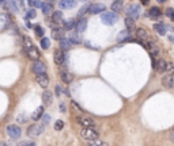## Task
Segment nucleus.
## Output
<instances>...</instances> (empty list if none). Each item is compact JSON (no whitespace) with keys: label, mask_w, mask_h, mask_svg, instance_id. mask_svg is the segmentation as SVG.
Wrapping results in <instances>:
<instances>
[{"label":"nucleus","mask_w":174,"mask_h":146,"mask_svg":"<svg viewBox=\"0 0 174 146\" xmlns=\"http://www.w3.org/2000/svg\"><path fill=\"white\" fill-rule=\"evenodd\" d=\"M120 16H119V12H102V16H101V22H102L103 24H106V26H113V24H116L117 22H119Z\"/></svg>","instance_id":"1"},{"label":"nucleus","mask_w":174,"mask_h":146,"mask_svg":"<svg viewBox=\"0 0 174 146\" xmlns=\"http://www.w3.org/2000/svg\"><path fill=\"white\" fill-rule=\"evenodd\" d=\"M80 137L86 141H94L99 138V133L95 130V127H83L80 129Z\"/></svg>","instance_id":"2"},{"label":"nucleus","mask_w":174,"mask_h":146,"mask_svg":"<svg viewBox=\"0 0 174 146\" xmlns=\"http://www.w3.org/2000/svg\"><path fill=\"white\" fill-rule=\"evenodd\" d=\"M7 134H8V137H10L11 139L16 141V139L20 138V135H22V130H20V127L18 126V125H10V126H7Z\"/></svg>","instance_id":"3"},{"label":"nucleus","mask_w":174,"mask_h":146,"mask_svg":"<svg viewBox=\"0 0 174 146\" xmlns=\"http://www.w3.org/2000/svg\"><path fill=\"white\" fill-rule=\"evenodd\" d=\"M45 130L44 125H32V126L27 129V135L30 138H36L38 135H41Z\"/></svg>","instance_id":"4"},{"label":"nucleus","mask_w":174,"mask_h":146,"mask_svg":"<svg viewBox=\"0 0 174 146\" xmlns=\"http://www.w3.org/2000/svg\"><path fill=\"white\" fill-rule=\"evenodd\" d=\"M140 11H142L140 4H130L129 7L125 10V14H127V16H130V18H133L136 20L140 16Z\"/></svg>","instance_id":"5"},{"label":"nucleus","mask_w":174,"mask_h":146,"mask_svg":"<svg viewBox=\"0 0 174 146\" xmlns=\"http://www.w3.org/2000/svg\"><path fill=\"white\" fill-rule=\"evenodd\" d=\"M76 122L79 123L82 127H95V120L87 115H80L76 118Z\"/></svg>","instance_id":"6"},{"label":"nucleus","mask_w":174,"mask_h":146,"mask_svg":"<svg viewBox=\"0 0 174 146\" xmlns=\"http://www.w3.org/2000/svg\"><path fill=\"white\" fill-rule=\"evenodd\" d=\"M152 68H154L158 73H163V72L166 71V61L162 58L156 60L155 57H152Z\"/></svg>","instance_id":"7"},{"label":"nucleus","mask_w":174,"mask_h":146,"mask_svg":"<svg viewBox=\"0 0 174 146\" xmlns=\"http://www.w3.org/2000/svg\"><path fill=\"white\" fill-rule=\"evenodd\" d=\"M163 87L167 89H174V73H167L162 77Z\"/></svg>","instance_id":"8"},{"label":"nucleus","mask_w":174,"mask_h":146,"mask_svg":"<svg viewBox=\"0 0 174 146\" xmlns=\"http://www.w3.org/2000/svg\"><path fill=\"white\" fill-rule=\"evenodd\" d=\"M25 53H26V55H27L29 58L32 60H38L40 58V51H38V49L33 45V46H29V48H25Z\"/></svg>","instance_id":"9"},{"label":"nucleus","mask_w":174,"mask_h":146,"mask_svg":"<svg viewBox=\"0 0 174 146\" xmlns=\"http://www.w3.org/2000/svg\"><path fill=\"white\" fill-rule=\"evenodd\" d=\"M32 71L38 75V73H46V65L44 62H41L40 60H36V62H33L32 65Z\"/></svg>","instance_id":"10"},{"label":"nucleus","mask_w":174,"mask_h":146,"mask_svg":"<svg viewBox=\"0 0 174 146\" xmlns=\"http://www.w3.org/2000/svg\"><path fill=\"white\" fill-rule=\"evenodd\" d=\"M105 10H106V7H105L102 3H93L91 6H88V12L93 14V15H95V14H102Z\"/></svg>","instance_id":"11"},{"label":"nucleus","mask_w":174,"mask_h":146,"mask_svg":"<svg viewBox=\"0 0 174 146\" xmlns=\"http://www.w3.org/2000/svg\"><path fill=\"white\" fill-rule=\"evenodd\" d=\"M36 81L42 88H48V85H49V77L46 76V73H38V75H36Z\"/></svg>","instance_id":"12"},{"label":"nucleus","mask_w":174,"mask_h":146,"mask_svg":"<svg viewBox=\"0 0 174 146\" xmlns=\"http://www.w3.org/2000/svg\"><path fill=\"white\" fill-rule=\"evenodd\" d=\"M146 48L148 49L151 57H158L159 53H161V50H159V48H158V45L155 44V42H152V41H147Z\"/></svg>","instance_id":"13"},{"label":"nucleus","mask_w":174,"mask_h":146,"mask_svg":"<svg viewBox=\"0 0 174 146\" xmlns=\"http://www.w3.org/2000/svg\"><path fill=\"white\" fill-rule=\"evenodd\" d=\"M53 60H55L56 65H63L65 62V55H64V51L60 49V50H56L53 53Z\"/></svg>","instance_id":"14"},{"label":"nucleus","mask_w":174,"mask_h":146,"mask_svg":"<svg viewBox=\"0 0 174 146\" xmlns=\"http://www.w3.org/2000/svg\"><path fill=\"white\" fill-rule=\"evenodd\" d=\"M59 75H60V79L63 80L64 84H71L72 79H74V76H72L67 69H61V71L59 72Z\"/></svg>","instance_id":"15"},{"label":"nucleus","mask_w":174,"mask_h":146,"mask_svg":"<svg viewBox=\"0 0 174 146\" xmlns=\"http://www.w3.org/2000/svg\"><path fill=\"white\" fill-rule=\"evenodd\" d=\"M146 15L148 16V18H151V19L156 20V19H159V18H161V15H162V11H161L158 7H151Z\"/></svg>","instance_id":"16"},{"label":"nucleus","mask_w":174,"mask_h":146,"mask_svg":"<svg viewBox=\"0 0 174 146\" xmlns=\"http://www.w3.org/2000/svg\"><path fill=\"white\" fill-rule=\"evenodd\" d=\"M136 38H138L140 42H147L148 34H147V31L143 27H139V28H136Z\"/></svg>","instance_id":"17"},{"label":"nucleus","mask_w":174,"mask_h":146,"mask_svg":"<svg viewBox=\"0 0 174 146\" xmlns=\"http://www.w3.org/2000/svg\"><path fill=\"white\" fill-rule=\"evenodd\" d=\"M75 6H76V0H60V1H59V7L64 8V10L74 8Z\"/></svg>","instance_id":"18"},{"label":"nucleus","mask_w":174,"mask_h":146,"mask_svg":"<svg viewBox=\"0 0 174 146\" xmlns=\"http://www.w3.org/2000/svg\"><path fill=\"white\" fill-rule=\"evenodd\" d=\"M42 103L44 106H51L53 103V93L49 91H44L42 93Z\"/></svg>","instance_id":"19"},{"label":"nucleus","mask_w":174,"mask_h":146,"mask_svg":"<svg viewBox=\"0 0 174 146\" xmlns=\"http://www.w3.org/2000/svg\"><path fill=\"white\" fill-rule=\"evenodd\" d=\"M75 28H76V31L78 33H84L86 31V28H87V19H84V18L79 19L75 24Z\"/></svg>","instance_id":"20"},{"label":"nucleus","mask_w":174,"mask_h":146,"mask_svg":"<svg viewBox=\"0 0 174 146\" xmlns=\"http://www.w3.org/2000/svg\"><path fill=\"white\" fill-rule=\"evenodd\" d=\"M154 30H155L156 34H159V35H166V33H167L166 24H163V23H155L154 24Z\"/></svg>","instance_id":"21"},{"label":"nucleus","mask_w":174,"mask_h":146,"mask_svg":"<svg viewBox=\"0 0 174 146\" xmlns=\"http://www.w3.org/2000/svg\"><path fill=\"white\" fill-rule=\"evenodd\" d=\"M117 41H119V42H125V41H132V38L129 37V28H128V30H123V31L120 33L119 35H117Z\"/></svg>","instance_id":"22"},{"label":"nucleus","mask_w":174,"mask_h":146,"mask_svg":"<svg viewBox=\"0 0 174 146\" xmlns=\"http://www.w3.org/2000/svg\"><path fill=\"white\" fill-rule=\"evenodd\" d=\"M63 37H64V30L57 28V27H53V30H52V38H53V39L60 41Z\"/></svg>","instance_id":"23"},{"label":"nucleus","mask_w":174,"mask_h":146,"mask_svg":"<svg viewBox=\"0 0 174 146\" xmlns=\"http://www.w3.org/2000/svg\"><path fill=\"white\" fill-rule=\"evenodd\" d=\"M59 45H60V49L63 51H67L68 49L71 48V42H69V39L65 38V37H63V38L59 41Z\"/></svg>","instance_id":"24"},{"label":"nucleus","mask_w":174,"mask_h":146,"mask_svg":"<svg viewBox=\"0 0 174 146\" xmlns=\"http://www.w3.org/2000/svg\"><path fill=\"white\" fill-rule=\"evenodd\" d=\"M123 8H124L123 0H113V3H112V10H113V11H114V12H120Z\"/></svg>","instance_id":"25"},{"label":"nucleus","mask_w":174,"mask_h":146,"mask_svg":"<svg viewBox=\"0 0 174 146\" xmlns=\"http://www.w3.org/2000/svg\"><path fill=\"white\" fill-rule=\"evenodd\" d=\"M42 115H44V106H40L32 114V119H33V120H38V119L42 118Z\"/></svg>","instance_id":"26"},{"label":"nucleus","mask_w":174,"mask_h":146,"mask_svg":"<svg viewBox=\"0 0 174 146\" xmlns=\"http://www.w3.org/2000/svg\"><path fill=\"white\" fill-rule=\"evenodd\" d=\"M63 12L61 11H55L52 12V20L55 22V23H61L63 22Z\"/></svg>","instance_id":"27"},{"label":"nucleus","mask_w":174,"mask_h":146,"mask_svg":"<svg viewBox=\"0 0 174 146\" xmlns=\"http://www.w3.org/2000/svg\"><path fill=\"white\" fill-rule=\"evenodd\" d=\"M8 4V8L11 10L12 12H18L19 11V6H18V1L19 0H6Z\"/></svg>","instance_id":"28"},{"label":"nucleus","mask_w":174,"mask_h":146,"mask_svg":"<svg viewBox=\"0 0 174 146\" xmlns=\"http://www.w3.org/2000/svg\"><path fill=\"white\" fill-rule=\"evenodd\" d=\"M68 39H69V42H71V45H79L80 42H82V38L79 37V34H75V33H71L69 34V37H68Z\"/></svg>","instance_id":"29"},{"label":"nucleus","mask_w":174,"mask_h":146,"mask_svg":"<svg viewBox=\"0 0 174 146\" xmlns=\"http://www.w3.org/2000/svg\"><path fill=\"white\" fill-rule=\"evenodd\" d=\"M75 20L74 19H69L67 20L65 23H64V31H71V30H74L75 28Z\"/></svg>","instance_id":"30"},{"label":"nucleus","mask_w":174,"mask_h":146,"mask_svg":"<svg viewBox=\"0 0 174 146\" xmlns=\"http://www.w3.org/2000/svg\"><path fill=\"white\" fill-rule=\"evenodd\" d=\"M0 20H1V23H3V24L8 26L10 22H11V16L8 15L7 12H3V14H0Z\"/></svg>","instance_id":"31"},{"label":"nucleus","mask_w":174,"mask_h":146,"mask_svg":"<svg viewBox=\"0 0 174 146\" xmlns=\"http://www.w3.org/2000/svg\"><path fill=\"white\" fill-rule=\"evenodd\" d=\"M40 45L44 50H48V49L51 48V41H49V38H44L42 37V39L40 41Z\"/></svg>","instance_id":"32"},{"label":"nucleus","mask_w":174,"mask_h":146,"mask_svg":"<svg viewBox=\"0 0 174 146\" xmlns=\"http://www.w3.org/2000/svg\"><path fill=\"white\" fill-rule=\"evenodd\" d=\"M41 10H42L44 15H49L52 12V4L51 3H44L42 7H41Z\"/></svg>","instance_id":"33"},{"label":"nucleus","mask_w":174,"mask_h":146,"mask_svg":"<svg viewBox=\"0 0 174 146\" xmlns=\"http://www.w3.org/2000/svg\"><path fill=\"white\" fill-rule=\"evenodd\" d=\"M125 26H127L129 30H132V28L135 27V19H133V18L127 16V18H125Z\"/></svg>","instance_id":"34"},{"label":"nucleus","mask_w":174,"mask_h":146,"mask_svg":"<svg viewBox=\"0 0 174 146\" xmlns=\"http://www.w3.org/2000/svg\"><path fill=\"white\" fill-rule=\"evenodd\" d=\"M34 34H36L37 37H40V38H42L44 34H45V30H44L41 26H34Z\"/></svg>","instance_id":"35"},{"label":"nucleus","mask_w":174,"mask_h":146,"mask_svg":"<svg viewBox=\"0 0 174 146\" xmlns=\"http://www.w3.org/2000/svg\"><path fill=\"white\" fill-rule=\"evenodd\" d=\"M88 145L90 146H106L107 143L103 142V141H99V138H98V139H94V141H88Z\"/></svg>","instance_id":"36"},{"label":"nucleus","mask_w":174,"mask_h":146,"mask_svg":"<svg viewBox=\"0 0 174 146\" xmlns=\"http://www.w3.org/2000/svg\"><path fill=\"white\" fill-rule=\"evenodd\" d=\"M27 119H29L27 115L22 112V114H19L18 116H16V122H18V123H26V122H27Z\"/></svg>","instance_id":"37"},{"label":"nucleus","mask_w":174,"mask_h":146,"mask_svg":"<svg viewBox=\"0 0 174 146\" xmlns=\"http://www.w3.org/2000/svg\"><path fill=\"white\" fill-rule=\"evenodd\" d=\"M33 18H36V11L34 10H29L26 14H25V20H30Z\"/></svg>","instance_id":"38"},{"label":"nucleus","mask_w":174,"mask_h":146,"mask_svg":"<svg viewBox=\"0 0 174 146\" xmlns=\"http://www.w3.org/2000/svg\"><path fill=\"white\" fill-rule=\"evenodd\" d=\"M63 129H64V122L63 120H60V119L59 120H56L55 122V130L60 131V130H63Z\"/></svg>","instance_id":"39"},{"label":"nucleus","mask_w":174,"mask_h":146,"mask_svg":"<svg viewBox=\"0 0 174 146\" xmlns=\"http://www.w3.org/2000/svg\"><path fill=\"white\" fill-rule=\"evenodd\" d=\"M165 72H167V73H174V62H171V61L167 62L166 61V71Z\"/></svg>","instance_id":"40"},{"label":"nucleus","mask_w":174,"mask_h":146,"mask_svg":"<svg viewBox=\"0 0 174 146\" xmlns=\"http://www.w3.org/2000/svg\"><path fill=\"white\" fill-rule=\"evenodd\" d=\"M64 92H65V91L63 89V87H61V85H56V87H55V93H56V96H59V98H60V96L63 95Z\"/></svg>","instance_id":"41"},{"label":"nucleus","mask_w":174,"mask_h":146,"mask_svg":"<svg viewBox=\"0 0 174 146\" xmlns=\"http://www.w3.org/2000/svg\"><path fill=\"white\" fill-rule=\"evenodd\" d=\"M41 119H42V125H44V126H46L48 123L51 122V115L44 114V115H42V118H41Z\"/></svg>","instance_id":"42"},{"label":"nucleus","mask_w":174,"mask_h":146,"mask_svg":"<svg viewBox=\"0 0 174 146\" xmlns=\"http://www.w3.org/2000/svg\"><path fill=\"white\" fill-rule=\"evenodd\" d=\"M23 46L25 48H29V46H33V42L29 37H23Z\"/></svg>","instance_id":"43"},{"label":"nucleus","mask_w":174,"mask_h":146,"mask_svg":"<svg viewBox=\"0 0 174 146\" xmlns=\"http://www.w3.org/2000/svg\"><path fill=\"white\" fill-rule=\"evenodd\" d=\"M87 11H88V6H84V7H82V8L79 10V12H78V15L82 16V15H84V14H86Z\"/></svg>","instance_id":"44"},{"label":"nucleus","mask_w":174,"mask_h":146,"mask_svg":"<svg viewBox=\"0 0 174 146\" xmlns=\"http://www.w3.org/2000/svg\"><path fill=\"white\" fill-rule=\"evenodd\" d=\"M22 146H36V142H32V141H23V142H20Z\"/></svg>","instance_id":"45"},{"label":"nucleus","mask_w":174,"mask_h":146,"mask_svg":"<svg viewBox=\"0 0 174 146\" xmlns=\"http://www.w3.org/2000/svg\"><path fill=\"white\" fill-rule=\"evenodd\" d=\"M42 1H38V0H37V1H34V4H33V7H36V8H41L42 7Z\"/></svg>","instance_id":"46"},{"label":"nucleus","mask_w":174,"mask_h":146,"mask_svg":"<svg viewBox=\"0 0 174 146\" xmlns=\"http://www.w3.org/2000/svg\"><path fill=\"white\" fill-rule=\"evenodd\" d=\"M59 110L61 111V112H65V111H67V108H65V104H64V103H61V104L59 106Z\"/></svg>","instance_id":"47"},{"label":"nucleus","mask_w":174,"mask_h":146,"mask_svg":"<svg viewBox=\"0 0 174 146\" xmlns=\"http://www.w3.org/2000/svg\"><path fill=\"white\" fill-rule=\"evenodd\" d=\"M174 11V8H166V11H165V14H166L167 16H170L171 15V12Z\"/></svg>","instance_id":"48"},{"label":"nucleus","mask_w":174,"mask_h":146,"mask_svg":"<svg viewBox=\"0 0 174 146\" xmlns=\"http://www.w3.org/2000/svg\"><path fill=\"white\" fill-rule=\"evenodd\" d=\"M72 106H74V108H75V110H78V111H82V108H80V107H79V104H78V103L72 102Z\"/></svg>","instance_id":"49"},{"label":"nucleus","mask_w":174,"mask_h":146,"mask_svg":"<svg viewBox=\"0 0 174 146\" xmlns=\"http://www.w3.org/2000/svg\"><path fill=\"white\" fill-rule=\"evenodd\" d=\"M170 141L171 142H174V129L170 131Z\"/></svg>","instance_id":"50"},{"label":"nucleus","mask_w":174,"mask_h":146,"mask_svg":"<svg viewBox=\"0 0 174 146\" xmlns=\"http://www.w3.org/2000/svg\"><path fill=\"white\" fill-rule=\"evenodd\" d=\"M25 23H26V27H29V28H32L33 26H32V23L29 22V20H25Z\"/></svg>","instance_id":"51"},{"label":"nucleus","mask_w":174,"mask_h":146,"mask_svg":"<svg viewBox=\"0 0 174 146\" xmlns=\"http://www.w3.org/2000/svg\"><path fill=\"white\" fill-rule=\"evenodd\" d=\"M148 3H150V0H142V4H144V6H147Z\"/></svg>","instance_id":"52"},{"label":"nucleus","mask_w":174,"mask_h":146,"mask_svg":"<svg viewBox=\"0 0 174 146\" xmlns=\"http://www.w3.org/2000/svg\"><path fill=\"white\" fill-rule=\"evenodd\" d=\"M169 41H170V42H173V44H174V35H169Z\"/></svg>","instance_id":"53"},{"label":"nucleus","mask_w":174,"mask_h":146,"mask_svg":"<svg viewBox=\"0 0 174 146\" xmlns=\"http://www.w3.org/2000/svg\"><path fill=\"white\" fill-rule=\"evenodd\" d=\"M169 18H170V19H171V20H173V22H174V11H173V12H171V15H170V16H169Z\"/></svg>","instance_id":"54"},{"label":"nucleus","mask_w":174,"mask_h":146,"mask_svg":"<svg viewBox=\"0 0 174 146\" xmlns=\"http://www.w3.org/2000/svg\"><path fill=\"white\" fill-rule=\"evenodd\" d=\"M0 146H7V143H6V142H0Z\"/></svg>","instance_id":"55"},{"label":"nucleus","mask_w":174,"mask_h":146,"mask_svg":"<svg viewBox=\"0 0 174 146\" xmlns=\"http://www.w3.org/2000/svg\"><path fill=\"white\" fill-rule=\"evenodd\" d=\"M156 1H158V3H165L166 0H156Z\"/></svg>","instance_id":"56"},{"label":"nucleus","mask_w":174,"mask_h":146,"mask_svg":"<svg viewBox=\"0 0 174 146\" xmlns=\"http://www.w3.org/2000/svg\"><path fill=\"white\" fill-rule=\"evenodd\" d=\"M46 1H49V3H53V1H55V0H46Z\"/></svg>","instance_id":"57"},{"label":"nucleus","mask_w":174,"mask_h":146,"mask_svg":"<svg viewBox=\"0 0 174 146\" xmlns=\"http://www.w3.org/2000/svg\"><path fill=\"white\" fill-rule=\"evenodd\" d=\"M3 1H4V0H0V4H3Z\"/></svg>","instance_id":"58"},{"label":"nucleus","mask_w":174,"mask_h":146,"mask_svg":"<svg viewBox=\"0 0 174 146\" xmlns=\"http://www.w3.org/2000/svg\"><path fill=\"white\" fill-rule=\"evenodd\" d=\"M80 1H87V0H80Z\"/></svg>","instance_id":"59"}]
</instances>
